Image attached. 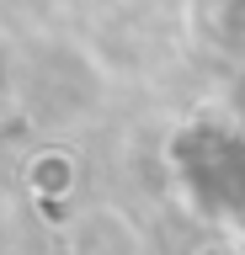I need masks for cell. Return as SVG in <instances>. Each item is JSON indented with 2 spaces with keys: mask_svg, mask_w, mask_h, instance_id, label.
Instances as JSON below:
<instances>
[{
  "mask_svg": "<svg viewBox=\"0 0 245 255\" xmlns=\"http://www.w3.org/2000/svg\"><path fill=\"white\" fill-rule=\"evenodd\" d=\"M197 255H245V250H240V245H203Z\"/></svg>",
  "mask_w": 245,
  "mask_h": 255,
  "instance_id": "obj_1",
  "label": "cell"
}]
</instances>
